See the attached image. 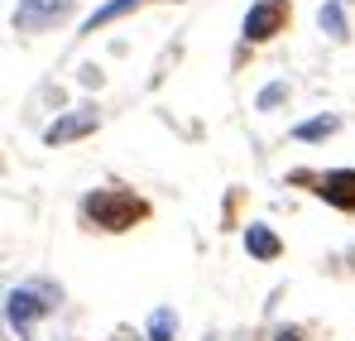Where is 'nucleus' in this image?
I'll list each match as a JSON object with an SVG mask.
<instances>
[{
	"mask_svg": "<svg viewBox=\"0 0 355 341\" xmlns=\"http://www.w3.org/2000/svg\"><path fill=\"white\" fill-rule=\"evenodd\" d=\"M82 217L101 231H130L135 222L149 217V202L139 192H130V188H92L82 197Z\"/></svg>",
	"mask_w": 355,
	"mask_h": 341,
	"instance_id": "f257e3e1",
	"label": "nucleus"
},
{
	"mask_svg": "<svg viewBox=\"0 0 355 341\" xmlns=\"http://www.w3.org/2000/svg\"><path fill=\"white\" fill-rule=\"evenodd\" d=\"M53 308H58V288L53 284H24V288H15V293L5 298V322L15 327L19 341H29V332H34Z\"/></svg>",
	"mask_w": 355,
	"mask_h": 341,
	"instance_id": "f03ea898",
	"label": "nucleus"
},
{
	"mask_svg": "<svg viewBox=\"0 0 355 341\" xmlns=\"http://www.w3.org/2000/svg\"><path fill=\"white\" fill-rule=\"evenodd\" d=\"M293 19L288 0H254L245 15V44H269L274 34H284V24Z\"/></svg>",
	"mask_w": 355,
	"mask_h": 341,
	"instance_id": "7ed1b4c3",
	"label": "nucleus"
},
{
	"mask_svg": "<svg viewBox=\"0 0 355 341\" xmlns=\"http://www.w3.org/2000/svg\"><path fill=\"white\" fill-rule=\"evenodd\" d=\"M77 0H19L15 5V29L24 34H44V29H58L62 19L72 15Z\"/></svg>",
	"mask_w": 355,
	"mask_h": 341,
	"instance_id": "20e7f679",
	"label": "nucleus"
},
{
	"mask_svg": "<svg viewBox=\"0 0 355 341\" xmlns=\"http://www.w3.org/2000/svg\"><path fill=\"white\" fill-rule=\"evenodd\" d=\"M96 125H101V111H96V106H82V111H67L62 120H53V125H49V135H44V144H53V149H58V144H72V140H87V135H92Z\"/></svg>",
	"mask_w": 355,
	"mask_h": 341,
	"instance_id": "39448f33",
	"label": "nucleus"
},
{
	"mask_svg": "<svg viewBox=\"0 0 355 341\" xmlns=\"http://www.w3.org/2000/svg\"><path fill=\"white\" fill-rule=\"evenodd\" d=\"M336 212H355V169H331V173H322L317 183H312Z\"/></svg>",
	"mask_w": 355,
	"mask_h": 341,
	"instance_id": "423d86ee",
	"label": "nucleus"
},
{
	"mask_svg": "<svg viewBox=\"0 0 355 341\" xmlns=\"http://www.w3.org/2000/svg\"><path fill=\"white\" fill-rule=\"evenodd\" d=\"M245 250H250V260H279L284 255V240L264 226V222H254V226H245Z\"/></svg>",
	"mask_w": 355,
	"mask_h": 341,
	"instance_id": "0eeeda50",
	"label": "nucleus"
},
{
	"mask_svg": "<svg viewBox=\"0 0 355 341\" xmlns=\"http://www.w3.org/2000/svg\"><path fill=\"white\" fill-rule=\"evenodd\" d=\"M144 0H106V5H96L92 15H87V24H82V34H96V29H106V24H116L125 19L130 10H139Z\"/></svg>",
	"mask_w": 355,
	"mask_h": 341,
	"instance_id": "6e6552de",
	"label": "nucleus"
},
{
	"mask_svg": "<svg viewBox=\"0 0 355 341\" xmlns=\"http://www.w3.org/2000/svg\"><path fill=\"white\" fill-rule=\"evenodd\" d=\"M336 130H341V120H336V115H312V120L293 125V140H302V144H317V140H327V135H336Z\"/></svg>",
	"mask_w": 355,
	"mask_h": 341,
	"instance_id": "1a4fd4ad",
	"label": "nucleus"
},
{
	"mask_svg": "<svg viewBox=\"0 0 355 341\" xmlns=\"http://www.w3.org/2000/svg\"><path fill=\"white\" fill-rule=\"evenodd\" d=\"M317 19H322V29H327L331 39H346V34H351V29H346V10H341L336 0H331V5H322V15H317Z\"/></svg>",
	"mask_w": 355,
	"mask_h": 341,
	"instance_id": "9d476101",
	"label": "nucleus"
},
{
	"mask_svg": "<svg viewBox=\"0 0 355 341\" xmlns=\"http://www.w3.org/2000/svg\"><path fill=\"white\" fill-rule=\"evenodd\" d=\"M173 327H178V317L168 308H159V313L149 317V341H173Z\"/></svg>",
	"mask_w": 355,
	"mask_h": 341,
	"instance_id": "9b49d317",
	"label": "nucleus"
},
{
	"mask_svg": "<svg viewBox=\"0 0 355 341\" xmlns=\"http://www.w3.org/2000/svg\"><path fill=\"white\" fill-rule=\"evenodd\" d=\"M284 97H288V82H269V87L259 92V111H274Z\"/></svg>",
	"mask_w": 355,
	"mask_h": 341,
	"instance_id": "f8f14e48",
	"label": "nucleus"
},
{
	"mask_svg": "<svg viewBox=\"0 0 355 341\" xmlns=\"http://www.w3.org/2000/svg\"><path fill=\"white\" fill-rule=\"evenodd\" d=\"M274 341H307V337H302L297 327H284V332H279V337H274Z\"/></svg>",
	"mask_w": 355,
	"mask_h": 341,
	"instance_id": "ddd939ff",
	"label": "nucleus"
}]
</instances>
